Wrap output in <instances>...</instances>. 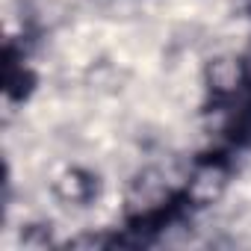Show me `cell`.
<instances>
[{"instance_id": "cell-2", "label": "cell", "mask_w": 251, "mask_h": 251, "mask_svg": "<svg viewBox=\"0 0 251 251\" xmlns=\"http://www.w3.org/2000/svg\"><path fill=\"white\" fill-rule=\"evenodd\" d=\"M222 192H225V175H222L219 169H204V172L195 175V180H192V195H195L198 201L213 204Z\"/></svg>"}, {"instance_id": "cell-1", "label": "cell", "mask_w": 251, "mask_h": 251, "mask_svg": "<svg viewBox=\"0 0 251 251\" xmlns=\"http://www.w3.org/2000/svg\"><path fill=\"white\" fill-rule=\"evenodd\" d=\"M204 80L216 92H233L242 80V62L233 50H216L204 65Z\"/></svg>"}]
</instances>
